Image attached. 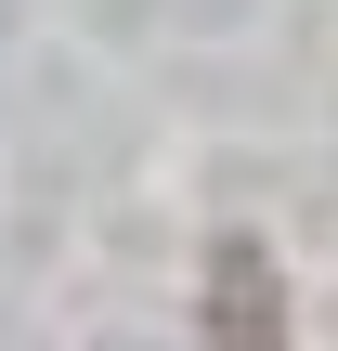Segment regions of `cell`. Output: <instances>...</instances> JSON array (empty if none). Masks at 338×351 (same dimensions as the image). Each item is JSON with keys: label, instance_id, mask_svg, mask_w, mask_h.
<instances>
[{"label": "cell", "instance_id": "obj_1", "mask_svg": "<svg viewBox=\"0 0 338 351\" xmlns=\"http://www.w3.org/2000/svg\"><path fill=\"white\" fill-rule=\"evenodd\" d=\"M195 326H208V351H287V261L261 234H221L195 274Z\"/></svg>", "mask_w": 338, "mask_h": 351}]
</instances>
